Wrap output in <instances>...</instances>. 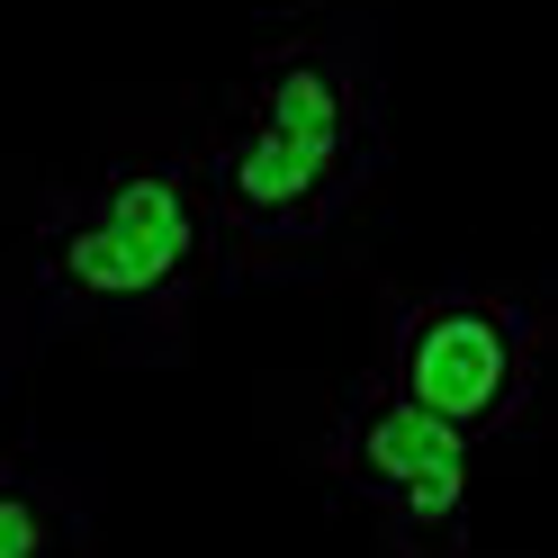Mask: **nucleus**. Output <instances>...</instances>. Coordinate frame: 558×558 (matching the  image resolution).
Instances as JSON below:
<instances>
[{
    "instance_id": "f257e3e1",
    "label": "nucleus",
    "mask_w": 558,
    "mask_h": 558,
    "mask_svg": "<svg viewBox=\"0 0 558 558\" xmlns=\"http://www.w3.org/2000/svg\"><path fill=\"white\" fill-rule=\"evenodd\" d=\"M226 279H316L388 181V46L361 10L270 19L198 135Z\"/></svg>"
},
{
    "instance_id": "f03ea898",
    "label": "nucleus",
    "mask_w": 558,
    "mask_h": 558,
    "mask_svg": "<svg viewBox=\"0 0 558 558\" xmlns=\"http://www.w3.org/2000/svg\"><path fill=\"white\" fill-rule=\"evenodd\" d=\"M226 289L217 207L198 145L109 154L99 171L46 190L19 243V316L37 333L90 342L99 361L171 369L198 342V306Z\"/></svg>"
},
{
    "instance_id": "7ed1b4c3",
    "label": "nucleus",
    "mask_w": 558,
    "mask_h": 558,
    "mask_svg": "<svg viewBox=\"0 0 558 558\" xmlns=\"http://www.w3.org/2000/svg\"><path fill=\"white\" fill-rule=\"evenodd\" d=\"M549 342H558V306L532 279H433V289L378 298L369 369L433 424H450L469 450H486L541 424Z\"/></svg>"
},
{
    "instance_id": "20e7f679",
    "label": "nucleus",
    "mask_w": 558,
    "mask_h": 558,
    "mask_svg": "<svg viewBox=\"0 0 558 558\" xmlns=\"http://www.w3.org/2000/svg\"><path fill=\"white\" fill-rule=\"evenodd\" d=\"M325 477L352 496V513L378 532L388 558H469L477 541V450L405 405L378 369L342 378L325 414Z\"/></svg>"
},
{
    "instance_id": "39448f33",
    "label": "nucleus",
    "mask_w": 558,
    "mask_h": 558,
    "mask_svg": "<svg viewBox=\"0 0 558 558\" xmlns=\"http://www.w3.org/2000/svg\"><path fill=\"white\" fill-rule=\"evenodd\" d=\"M0 558H99L82 477L46 450H0Z\"/></svg>"
},
{
    "instance_id": "423d86ee",
    "label": "nucleus",
    "mask_w": 558,
    "mask_h": 558,
    "mask_svg": "<svg viewBox=\"0 0 558 558\" xmlns=\"http://www.w3.org/2000/svg\"><path fill=\"white\" fill-rule=\"evenodd\" d=\"M19 361H27V316L10 298H0V405H10V378H19Z\"/></svg>"
}]
</instances>
